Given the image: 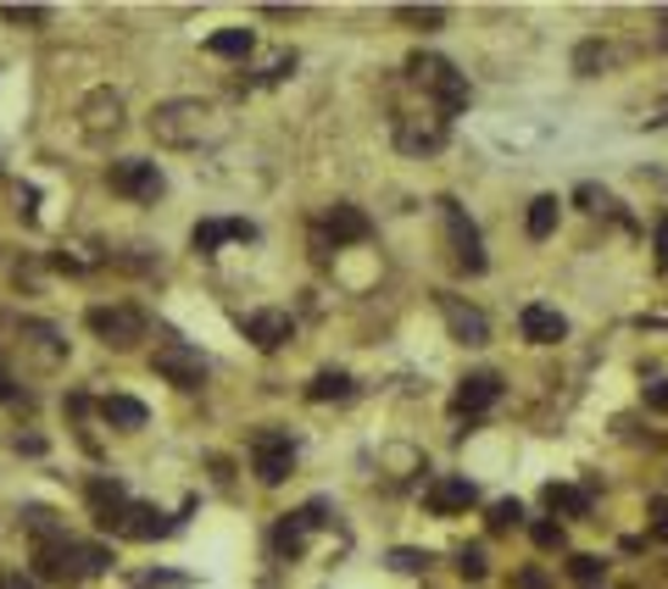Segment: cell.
Wrapping results in <instances>:
<instances>
[{
	"instance_id": "obj_1",
	"label": "cell",
	"mask_w": 668,
	"mask_h": 589,
	"mask_svg": "<svg viewBox=\"0 0 668 589\" xmlns=\"http://www.w3.org/2000/svg\"><path fill=\"white\" fill-rule=\"evenodd\" d=\"M151 134L156 145H173V151H195V145H212L229 134V118L212 106V101H162L151 112Z\"/></svg>"
},
{
	"instance_id": "obj_2",
	"label": "cell",
	"mask_w": 668,
	"mask_h": 589,
	"mask_svg": "<svg viewBox=\"0 0 668 589\" xmlns=\"http://www.w3.org/2000/svg\"><path fill=\"white\" fill-rule=\"evenodd\" d=\"M407 73H413V84H424L435 101H441V123L452 118V112H463L468 106V79L446 62V57H429V51H418L413 62H407Z\"/></svg>"
},
{
	"instance_id": "obj_3",
	"label": "cell",
	"mask_w": 668,
	"mask_h": 589,
	"mask_svg": "<svg viewBox=\"0 0 668 589\" xmlns=\"http://www.w3.org/2000/svg\"><path fill=\"white\" fill-rule=\"evenodd\" d=\"M84 328L95 334V339H107L112 351H129V345H140L145 339V312L140 306H90L84 312Z\"/></svg>"
},
{
	"instance_id": "obj_4",
	"label": "cell",
	"mask_w": 668,
	"mask_h": 589,
	"mask_svg": "<svg viewBox=\"0 0 668 589\" xmlns=\"http://www.w3.org/2000/svg\"><path fill=\"white\" fill-rule=\"evenodd\" d=\"M34 572L45 583H79L84 578V545L73 534H51V539H34Z\"/></svg>"
},
{
	"instance_id": "obj_5",
	"label": "cell",
	"mask_w": 668,
	"mask_h": 589,
	"mask_svg": "<svg viewBox=\"0 0 668 589\" xmlns=\"http://www.w3.org/2000/svg\"><path fill=\"white\" fill-rule=\"evenodd\" d=\"M151 367H156L173 389H201V384H206V356H201V351H190V345H184V339H173V334L156 345Z\"/></svg>"
},
{
	"instance_id": "obj_6",
	"label": "cell",
	"mask_w": 668,
	"mask_h": 589,
	"mask_svg": "<svg viewBox=\"0 0 668 589\" xmlns=\"http://www.w3.org/2000/svg\"><path fill=\"white\" fill-rule=\"evenodd\" d=\"M251 467L262 484H284L290 467H295V439L284 428H256L251 434Z\"/></svg>"
},
{
	"instance_id": "obj_7",
	"label": "cell",
	"mask_w": 668,
	"mask_h": 589,
	"mask_svg": "<svg viewBox=\"0 0 668 589\" xmlns=\"http://www.w3.org/2000/svg\"><path fill=\"white\" fill-rule=\"evenodd\" d=\"M441 217H446V240H452L457 267H463V273H485L490 262H485V245H479V229L468 223V212L446 195V201H441Z\"/></svg>"
},
{
	"instance_id": "obj_8",
	"label": "cell",
	"mask_w": 668,
	"mask_h": 589,
	"mask_svg": "<svg viewBox=\"0 0 668 589\" xmlns=\"http://www.w3.org/2000/svg\"><path fill=\"white\" fill-rule=\"evenodd\" d=\"M107 184L118 190V195H129V201H156L168 184H162V167L156 162H145V156H123V162H112L107 167Z\"/></svg>"
},
{
	"instance_id": "obj_9",
	"label": "cell",
	"mask_w": 668,
	"mask_h": 589,
	"mask_svg": "<svg viewBox=\"0 0 668 589\" xmlns=\"http://www.w3.org/2000/svg\"><path fill=\"white\" fill-rule=\"evenodd\" d=\"M435 301H441L446 334H452L457 345H468V351H474V345H490V317H485L479 306H468V301H463V295H452V290H441Z\"/></svg>"
},
{
	"instance_id": "obj_10",
	"label": "cell",
	"mask_w": 668,
	"mask_h": 589,
	"mask_svg": "<svg viewBox=\"0 0 668 589\" xmlns=\"http://www.w3.org/2000/svg\"><path fill=\"white\" fill-rule=\"evenodd\" d=\"M84 500H90V517H95V528H107V534H123V522H129V511H134V495H129L118 478H90Z\"/></svg>"
},
{
	"instance_id": "obj_11",
	"label": "cell",
	"mask_w": 668,
	"mask_h": 589,
	"mask_svg": "<svg viewBox=\"0 0 668 589\" xmlns=\"http://www.w3.org/2000/svg\"><path fill=\"white\" fill-rule=\"evenodd\" d=\"M323 500H312V506H301V511H284L279 517V528H273V550L284 556V561H295L301 550H306V539H312V528L323 522Z\"/></svg>"
},
{
	"instance_id": "obj_12",
	"label": "cell",
	"mask_w": 668,
	"mask_h": 589,
	"mask_svg": "<svg viewBox=\"0 0 668 589\" xmlns=\"http://www.w3.org/2000/svg\"><path fill=\"white\" fill-rule=\"evenodd\" d=\"M502 400V378L496 373H468L463 384H457V395H452V412L457 417H479V412H490Z\"/></svg>"
},
{
	"instance_id": "obj_13",
	"label": "cell",
	"mask_w": 668,
	"mask_h": 589,
	"mask_svg": "<svg viewBox=\"0 0 668 589\" xmlns=\"http://www.w3.org/2000/svg\"><path fill=\"white\" fill-rule=\"evenodd\" d=\"M368 234H374V223H368L363 206H352V201L328 206V217H323V240H334V245H363Z\"/></svg>"
},
{
	"instance_id": "obj_14",
	"label": "cell",
	"mask_w": 668,
	"mask_h": 589,
	"mask_svg": "<svg viewBox=\"0 0 668 589\" xmlns=\"http://www.w3.org/2000/svg\"><path fill=\"white\" fill-rule=\"evenodd\" d=\"M240 334H245L256 351H279V345L295 334V323H290V312H251V317H240Z\"/></svg>"
},
{
	"instance_id": "obj_15",
	"label": "cell",
	"mask_w": 668,
	"mask_h": 589,
	"mask_svg": "<svg viewBox=\"0 0 668 589\" xmlns=\"http://www.w3.org/2000/svg\"><path fill=\"white\" fill-rule=\"evenodd\" d=\"M396 145L435 156V151L446 145V123H441V118H396Z\"/></svg>"
},
{
	"instance_id": "obj_16",
	"label": "cell",
	"mask_w": 668,
	"mask_h": 589,
	"mask_svg": "<svg viewBox=\"0 0 668 589\" xmlns=\"http://www.w3.org/2000/svg\"><path fill=\"white\" fill-rule=\"evenodd\" d=\"M229 240H256V223H245V217H212V223H195V234H190V245L201 256H212Z\"/></svg>"
},
{
	"instance_id": "obj_17",
	"label": "cell",
	"mask_w": 668,
	"mask_h": 589,
	"mask_svg": "<svg viewBox=\"0 0 668 589\" xmlns=\"http://www.w3.org/2000/svg\"><path fill=\"white\" fill-rule=\"evenodd\" d=\"M518 328H524L529 345H557V339L568 334V317H563L557 306H540V301H535V306L518 312Z\"/></svg>"
},
{
	"instance_id": "obj_18",
	"label": "cell",
	"mask_w": 668,
	"mask_h": 589,
	"mask_svg": "<svg viewBox=\"0 0 668 589\" xmlns=\"http://www.w3.org/2000/svg\"><path fill=\"white\" fill-rule=\"evenodd\" d=\"M474 500H479V489H474L468 478H435L429 495H424V506H429L435 517H457V511H468Z\"/></svg>"
},
{
	"instance_id": "obj_19",
	"label": "cell",
	"mask_w": 668,
	"mask_h": 589,
	"mask_svg": "<svg viewBox=\"0 0 668 589\" xmlns=\"http://www.w3.org/2000/svg\"><path fill=\"white\" fill-rule=\"evenodd\" d=\"M145 400H134V395H101V423L107 428H123V434H134V428H145Z\"/></svg>"
},
{
	"instance_id": "obj_20",
	"label": "cell",
	"mask_w": 668,
	"mask_h": 589,
	"mask_svg": "<svg viewBox=\"0 0 668 589\" xmlns=\"http://www.w3.org/2000/svg\"><path fill=\"white\" fill-rule=\"evenodd\" d=\"M84 129H90V134H107V129L118 134V129H123V101H118L112 90H95V95L84 101Z\"/></svg>"
},
{
	"instance_id": "obj_21",
	"label": "cell",
	"mask_w": 668,
	"mask_h": 589,
	"mask_svg": "<svg viewBox=\"0 0 668 589\" xmlns=\"http://www.w3.org/2000/svg\"><path fill=\"white\" fill-rule=\"evenodd\" d=\"M173 528H179V517H162L156 506L134 500V511H129V522H123V539H162V534H173Z\"/></svg>"
},
{
	"instance_id": "obj_22",
	"label": "cell",
	"mask_w": 668,
	"mask_h": 589,
	"mask_svg": "<svg viewBox=\"0 0 668 589\" xmlns=\"http://www.w3.org/2000/svg\"><path fill=\"white\" fill-rule=\"evenodd\" d=\"M357 395V384H352V373H341V367H323L312 384H306V400L312 406H328V400H352Z\"/></svg>"
},
{
	"instance_id": "obj_23",
	"label": "cell",
	"mask_w": 668,
	"mask_h": 589,
	"mask_svg": "<svg viewBox=\"0 0 668 589\" xmlns=\"http://www.w3.org/2000/svg\"><path fill=\"white\" fill-rule=\"evenodd\" d=\"M23 345L45 362V367H57V362H68V339L51 328V323H23Z\"/></svg>"
},
{
	"instance_id": "obj_24",
	"label": "cell",
	"mask_w": 668,
	"mask_h": 589,
	"mask_svg": "<svg viewBox=\"0 0 668 589\" xmlns=\"http://www.w3.org/2000/svg\"><path fill=\"white\" fill-rule=\"evenodd\" d=\"M557 212H563V201H557V195H535V201H529V217H524L529 240H551V229H557Z\"/></svg>"
},
{
	"instance_id": "obj_25",
	"label": "cell",
	"mask_w": 668,
	"mask_h": 589,
	"mask_svg": "<svg viewBox=\"0 0 668 589\" xmlns=\"http://www.w3.org/2000/svg\"><path fill=\"white\" fill-rule=\"evenodd\" d=\"M546 506L563 511V517H585L590 511V489H574V484H546Z\"/></svg>"
},
{
	"instance_id": "obj_26",
	"label": "cell",
	"mask_w": 668,
	"mask_h": 589,
	"mask_svg": "<svg viewBox=\"0 0 668 589\" xmlns=\"http://www.w3.org/2000/svg\"><path fill=\"white\" fill-rule=\"evenodd\" d=\"M251 45H256V40H251V29H223V34H212V40H206V51H212V57H251Z\"/></svg>"
},
{
	"instance_id": "obj_27",
	"label": "cell",
	"mask_w": 668,
	"mask_h": 589,
	"mask_svg": "<svg viewBox=\"0 0 668 589\" xmlns=\"http://www.w3.org/2000/svg\"><path fill=\"white\" fill-rule=\"evenodd\" d=\"M23 528H29V539H51V534H68V522H62L51 506H29V511H23Z\"/></svg>"
},
{
	"instance_id": "obj_28",
	"label": "cell",
	"mask_w": 668,
	"mask_h": 589,
	"mask_svg": "<svg viewBox=\"0 0 668 589\" xmlns=\"http://www.w3.org/2000/svg\"><path fill=\"white\" fill-rule=\"evenodd\" d=\"M396 23H413V29L435 34L446 23V7H396Z\"/></svg>"
},
{
	"instance_id": "obj_29",
	"label": "cell",
	"mask_w": 668,
	"mask_h": 589,
	"mask_svg": "<svg viewBox=\"0 0 668 589\" xmlns=\"http://www.w3.org/2000/svg\"><path fill=\"white\" fill-rule=\"evenodd\" d=\"M568 578L574 583H596V578H607V561L590 556V550H579V556H568Z\"/></svg>"
},
{
	"instance_id": "obj_30",
	"label": "cell",
	"mask_w": 668,
	"mask_h": 589,
	"mask_svg": "<svg viewBox=\"0 0 668 589\" xmlns=\"http://www.w3.org/2000/svg\"><path fill=\"white\" fill-rule=\"evenodd\" d=\"M524 522V506L518 500H496L490 506V534H507V528H518Z\"/></svg>"
},
{
	"instance_id": "obj_31",
	"label": "cell",
	"mask_w": 668,
	"mask_h": 589,
	"mask_svg": "<svg viewBox=\"0 0 668 589\" xmlns=\"http://www.w3.org/2000/svg\"><path fill=\"white\" fill-rule=\"evenodd\" d=\"M0 400L7 406H29V389L12 378V367H7V356H0Z\"/></svg>"
},
{
	"instance_id": "obj_32",
	"label": "cell",
	"mask_w": 668,
	"mask_h": 589,
	"mask_svg": "<svg viewBox=\"0 0 668 589\" xmlns=\"http://www.w3.org/2000/svg\"><path fill=\"white\" fill-rule=\"evenodd\" d=\"M529 539H535L540 550H563L568 534H563V522H529Z\"/></svg>"
},
{
	"instance_id": "obj_33",
	"label": "cell",
	"mask_w": 668,
	"mask_h": 589,
	"mask_svg": "<svg viewBox=\"0 0 668 589\" xmlns=\"http://www.w3.org/2000/svg\"><path fill=\"white\" fill-rule=\"evenodd\" d=\"M0 18H7V23H29V29H40L51 12H45V7H0Z\"/></svg>"
},
{
	"instance_id": "obj_34",
	"label": "cell",
	"mask_w": 668,
	"mask_h": 589,
	"mask_svg": "<svg viewBox=\"0 0 668 589\" xmlns=\"http://www.w3.org/2000/svg\"><path fill=\"white\" fill-rule=\"evenodd\" d=\"M574 201H579L585 212H607V206H613V195H607V190H596V184H579V190H574Z\"/></svg>"
},
{
	"instance_id": "obj_35",
	"label": "cell",
	"mask_w": 668,
	"mask_h": 589,
	"mask_svg": "<svg viewBox=\"0 0 668 589\" xmlns=\"http://www.w3.org/2000/svg\"><path fill=\"white\" fill-rule=\"evenodd\" d=\"M112 567V550L107 545H84V578H101Z\"/></svg>"
},
{
	"instance_id": "obj_36",
	"label": "cell",
	"mask_w": 668,
	"mask_h": 589,
	"mask_svg": "<svg viewBox=\"0 0 668 589\" xmlns=\"http://www.w3.org/2000/svg\"><path fill=\"white\" fill-rule=\"evenodd\" d=\"M391 567H396V572H424V567H429V550H391Z\"/></svg>"
},
{
	"instance_id": "obj_37",
	"label": "cell",
	"mask_w": 668,
	"mask_h": 589,
	"mask_svg": "<svg viewBox=\"0 0 668 589\" xmlns=\"http://www.w3.org/2000/svg\"><path fill=\"white\" fill-rule=\"evenodd\" d=\"M457 572H463L468 583H479V578L490 572V567H485V550H463V556H457Z\"/></svg>"
},
{
	"instance_id": "obj_38",
	"label": "cell",
	"mask_w": 668,
	"mask_h": 589,
	"mask_svg": "<svg viewBox=\"0 0 668 589\" xmlns=\"http://www.w3.org/2000/svg\"><path fill=\"white\" fill-rule=\"evenodd\" d=\"M646 406H651V412H668V378L646 384Z\"/></svg>"
},
{
	"instance_id": "obj_39",
	"label": "cell",
	"mask_w": 668,
	"mask_h": 589,
	"mask_svg": "<svg viewBox=\"0 0 668 589\" xmlns=\"http://www.w3.org/2000/svg\"><path fill=\"white\" fill-rule=\"evenodd\" d=\"M646 511H651V534H657V539H668V500H651Z\"/></svg>"
},
{
	"instance_id": "obj_40",
	"label": "cell",
	"mask_w": 668,
	"mask_h": 589,
	"mask_svg": "<svg viewBox=\"0 0 668 589\" xmlns=\"http://www.w3.org/2000/svg\"><path fill=\"white\" fill-rule=\"evenodd\" d=\"M651 245H657V267L668 273V217H657V234H651Z\"/></svg>"
},
{
	"instance_id": "obj_41",
	"label": "cell",
	"mask_w": 668,
	"mask_h": 589,
	"mask_svg": "<svg viewBox=\"0 0 668 589\" xmlns=\"http://www.w3.org/2000/svg\"><path fill=\"white\" fill-rule=\"evenodd\" d=\"M0 589H40L34 578H23L18 567H0Z\"/></svg>"
},
{
	"instance_id": "obj_42",
	"label": "cell",
	"mask_w": 668,
	"mask_h": 589,
	"mask_svg": "<svg viewBox=\"0 0 668 589\" xmlns=\"http://www.w3.org/2000/svg\"><path fill=\"white\" fill-rule=\"evenodd\" d=\"M596 62H601V45H579V51H574V68H579V73H590Z\"/></svg>"
},
{
	"instance_id": "obj_43",
	"label": "cell",
	"mask_w": 668,
	"mask_h": 589,
	"mask_svg": "<svg viewBox=\"0 0 668 589\" xmlns=\"http://www.w3.org/2000/svg\"><path fill=\"white\" fill-rule=\"evenodd\" d=\"M168 583H184L179 572H151V578H140V589H168Z\"/></svg>"
},
{
	"instance_id": "obj_44",
	"label": "cell",
	"mask_w": 668,
	"mask_h": 589,
	"mask_svg": "<svg viewBox=\"0 0 668 589\" xmlns=\"http://www.w3.org/2000/svg\"><path fill=\"white\" fill-rule=\"evenodd\" d=\"M518 589H546V578L540 572H518Z\"/></svg>"
}]
</instances>
